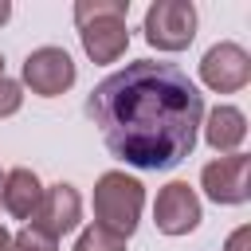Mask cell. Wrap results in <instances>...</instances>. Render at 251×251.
<instances>
[{
	"label": "cell",
	"mask_w": 251,
	"mask_h": 251,
	"mask_svg": "<svg viewBox=\"0 0 251 251\" xmlns=\"http://www.w3.org/2000/svg\"><path fill=\"white\" fill-rule=\"evenodd\" d=\"M86 114L118 161L169 173L196 149L204 94L176 63L133 59L90 90Z\"/></svg>",
	"instance_id": "obj_1"
},
{
	"label": "cell",
	"mask_w": 251,
	"mask_h": 251,
	"mask_svg": "<svg viewBox=\"0 0 251 251\" xmlns=\"http://www.w3.org/2000/svg\"><path fill=\"white\" fill-rule=\"evenodd\" d=\"M129 0H75V27L90 63L110 67L129 47Z\"/></svg>",
	"instance_id": "obj_2"
},
{
	"label": "cell",
	"mask_w": 251,
	"mask_h": 251,
	"mask_svg": "<svg viewBox=\"0 0 251 251\" xmlns=\"http://www.w3.org/2000/svg\"><path fill=\"white\" fill-rule=\"evenodd\" d=\"M141 208H145V184L126 169H110L94 180V224H102L106 231L129 239L141 224Z\"/></svg>",
	"instance_id": "obj_3"
},
{
	"label": "cell",
	"mask_w": 251,
	"mask_h": 251,
	"mask_svg": "<svg viewBox=\"0 0 251 251\" xmlns=\"http://www.w3.org/2000/svg\"><path fill=\"white\" fill-rule=\"evenodd\" d=\"M196 4L192 0H153L145 8V20H141V31H145V43L157 47V51H184L192 39H196Z\"/></svg>",
	"instance_id": "obj_4"
},
{
	"label": "cell",
	"mask_w": 251,
	"mask_h": 251,
	"mask_svg": "<svg viewBox=\"0 0 251 251\" xmlns=\"http://www.w3.org/2000/svg\"><path fill=\"white\" fill-rule=\"evenodd\" d=\"M75 78H78V67H75V59H71V51L67 47H35V51H27V59H24V67H20V86H27L31 94H39V98H59V94H67L71 86H75Z\"/></svg>",
	"instance_id": "obj_5"
},
{
	"label": "cell",
	"mask_w": 251,
	"mask_h": 251,
	"mask_svg": "<svg viewBox=\"0 0 251 251\" xmlns=\"http://www.w3.org/2000/svg\"><path fill=\"white\" fill-rule=\"evenodd\" d=\"M200 188L212 204H224V208L247 204L251 200V157L247 153H227V157L208 161L200 169Z\"/></svg>",
	"instance_id": "obj_6"
},
{
	"label": "cell",
	"mask_w": 251,
	"mask_h": 251,
	"mask_svg": "<svg viewBox=\"0 0 251 251\" xmlns=\"http://www.w3.org/2000/svg\"><path fill=\"white\" fill-rule=\"evenodd\" d=\"M200 220H204V204H200V196H196V188L188 180H169L157 192V200H153V224H157L161 235H173V239L188 235V231L200 227Z\"/></svg>",
	"instance_id": "obj_7"
},
{
	"label": "cell",
	"mask_w": 251,
	"mask_h": 251,
	"mask_svg": "<svg viewBox=\"0 0 251 251\" xmlns=\"http://www.w3.org/2000/svg\"><path fill=\"white\" fill-rule=\"evenodd\" d=\"M200 82L212 90V94H235L251 82V55L247 47L224 39V43H212L200 59Z\"/></svg>",
	"instance_id": "obj_8"
},
{
	"label": "cell",
	"mask_w": 251,
	"mask_h": 251,
	"mask_svg": "<svg viewBox=\"0 0 251 251\" xmlns=\"http://www.w3.org/2000/svg\"><path fill=\"white\" fill-rule=\"evenodd\" d=\"M82 220V196L71 180H55V184H43V200H39V212H35V227H43L47 235L63 239L78 227Z\"/></svg>",
	"instance_id": "obj_9"
},
{
	"label": "cell",
	"mask_w": 251,
	"mask_h": 251,
	"mask_svg": "<svg viewBox=\"0 0 251 251\" xmlns=\"http://www.w3.org/2000/svg\"><path fill=\"white\" fill-rule=\"evenodd\" d=\"M200 129H204V141L227 157V153H239V145L247 141V114L231 102H220V106L204 110Z\"/></svg>",
	"instance_id": "obj_10"
},
{
	"label": "cell",
	"mask_w": 251,
	"mask_h": 251,
	"mask_svg": "<svg viewBox=\"0 0 251 251\" xmlns=\"http://www.w3.org/2000/svg\"><path fill=\"white\" fill-rule=\"evenodd\" d=\"M39 200H43V180L35 176V169H8L4 173V192H0V208L16 220H35L39 212Z\"/></svg>",
	"instance_id": "obj_11"
},
{
	"label": "cell",
	"mask_w": 251,
	"mask_h": 251,
	"mask_svg": "<svg viewBox=\"0 0 251 251\" xmlns=\"http://www.w3.org/2000/svg\"><path fill=\"white\" fill-rule=\"evenodd\" d=\"M75 251H126V239L106 231L102 224H86L75 239Z\"/></svg>",
	"instance_id": "obj_12"
},
{
	"label": "cell",
	"mask_w": 251,
	"mask_h": 251,
	"mask_svg": "<svg viewBox=\"0 0 251 251\" xmlns=\"http://www.w3.org/2000/svg\"><path fill=\"white\" fill-rule=\"evenodd\" d=\"M12 251H59V239L47 235V231L35 227V224H24V227L12 235Z\"/></svg>",
	"instance_id": "obj_13"
},
{
	"label": "cell",
	"mask_w": 251,
	"mask_h": 251,
	"mask_svg": "<svg viewBox=\"0 0 251 251\" xmlns=\"http://www.w3.org/2000/svg\"><path fill=\"white\" fill-rule=\"evenodd\" d=\"M20 106H24V86L4 75V78H0V118H12Z\"/></svg>",
	"instance_id": "obj_14"
},
{
	"label": "cell",
	"mask_w": 251,
	"mask_h": 251,
	"mask_svg": "<svg viewBox=\"0 0 251 251\" xmlns=\"http://www.w3.org/2000/svg\"><path fill=\"white\" fill-rule=\"evenodd\" d=\"M224 251H251V224H239V227L224 239Z\"/></svg>",
	"instance_id": "obj_15"
},
{
	"label": "cell",
	"mask_w": 251,
	"mask_h": 251,
	"mask_svg": "<svg viewBox=\"0 0 251 251\" xmlns=\"http://www.w3.org/2000/svg\"><path fill=\"white\" fill-rule=\"evenodd\" d=\"M0 251H12V231L0 224Z\"/></svg>",
	"instance_id": "obj_16"
},
{
	"label": "cell",
	"mask_w": 251,
	"mask_h": 251,
	"mask_svg": "<svg viewBox=\"0 0 251 251\" xmlns=\"http://www.w3.org/2000/svg\"><path fill=\"white\" fill-rule=\"evenodd\" d=\"M8 20H12V4H8V0H0V24H8Z\"/></svg>",
	"instance_id": "obj_17"
},
{
	"label": "cell",
	"mask_w": 251,
	"mask_h": 251,
	"mask_svg": "<svg viewBox=\"0 0 251 251\" xmlns=\"http://www.w3.org/2000/svg\"><path fill=\"white\" fill-rule=\"evenodd\" d=\"M0 78H4V55H0Z\"/></svg>",
	"instance_id": "obj_18"
},
{
	"label": "cell",
	"mask_w": 251,
	"mask_h": 251,
	"mask_svg": "<svg viewBox=\"0 0 251 251\" xmlns=\"http://www.w3.org/2000/svg\"><path fill=\"white\" fill-rule=\"evenodd\" d=\"M0 192H4V173H0Z\"/></svg>",
	"instance_id": "obj_19"
}]
</instances>
